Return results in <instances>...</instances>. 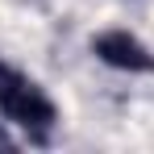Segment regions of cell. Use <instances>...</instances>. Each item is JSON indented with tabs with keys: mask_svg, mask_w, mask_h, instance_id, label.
<instances>
[{
	"mask_svg": "<svg viewBox=\"0 0 154 154\" xmlns=\"http://www.w3.org/2000/svg\"><path fill=\"white\" fill-rule=\"evenodd\" d=\"M0 112L13 125H21L33 142H46L50 129L58 125V108L46 96V88L38 79H29L25 71H17L13 63H4V58H0Z\"/></svg>",
	"mask_w": 154,
	"mask_h": 154,
	"instance_id": "cell-1",
	"label": "cell"
},
{
	"mask_svg": "<svg viewBox=\"0 0 154 154\" xmlns=\"http://www.w3.org/2000/svg\"><path fill=\"white\" fill-rule=\"evenodd\" d=\"M92 54L112 71H129V75H154V50L129 29H104L92 38Z\"/></svg>",
	"mask_w": 154,
	"mask_h": 154,
	"instance_id": "cell-2",
	"label": "cell"
},
{
	"mask_svg": "<svg viewBox=\"0 0 154 154\" xmlns=\"http://www.w3.org/2000/svg\"><path fill=\"white\" fill-rule=\"evenodd\" d=\"M0 150H4V154H8V150H17V137H13L4 125H0Z\"/></svg>",
	"mask_w": 154,
	"mask_h": 154,
	"instance_id": "cell-3",
	"label": "cell"
}]
</instances>
